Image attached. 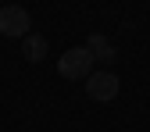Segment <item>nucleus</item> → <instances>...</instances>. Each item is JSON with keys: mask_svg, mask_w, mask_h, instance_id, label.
Returning a JSON list of instances; mask_svg holds the SVG:
<instances>
[{"mask_svg": "<svg viewBox=\"0 0 150 132\" xmlns=\"http://www.w3.org/2000/svg\"><path fill=\"white\" fill-rule=\"evenodd\" d=\"M93 64H97V61H93V54L86 47H71L64 57L57 61V71L64 75V79H89V75H93Z\"/></svg>", "mask_w": 150, "mask_h": 132, "instance_id": "obj_1", "label": "nucleus"}, {"mask_svg": "<svg viewBox=\"0 0 150 132\" xmlns=\"http://www.w3.org/2000/svg\"><path fill=\"white\" fill-rule=\"evenodd\" d=\"M47 36H40V32H29L25 40H22V57L25 61H32V64H40L43 57H47Z\"/></svg>", "mask_w": 150, "mask_h": 132, "instance_id": "obj_5", "label": "nucleus"}, {"mask_svg": "<svg viewBox=\"0 0 150 132\" xmlns=\"http://www.w3.org/2000/svg\"><path fill=\"white\" fill-rule=\"evenodd\" d=\"M29 11L18 7V4H7L0 7V36H11V40H25L29 36Z\"/></svg>", "mask_w": 150, "mask_h": 132, "instance_id": "obj_2", "label": "nucleus"}, {"mask_svg": "<svg viewBox=\"0 0 150 132\" xmlns=\"http://www.w3.org/2000/svg\"><path fill=\"white\" fill-rule=\"evenodd\" d=\"M118 75L115 71H93L89 79H86V93L93 100H100V104H107V100H115L118 97Z\"/></svg>", "mask_w": 150, "mask_h": 132, "instance_id": "obj_3", "label": "nucleus"}, {"mask_svg": "<svg viewBox=\"0 0 150 132\" xmlns=\"http://www.w3.org/2000/svg\"><path fill=\"white\" fill-rule=\"evenodd\" d=\"M86 50L93 54V61H100V64H115V61H118L115 43H111L107 36H100V32H93L89 40H86Z\"/></svg>", "mask_w": 150, "mask_h": 132, "instance_id": "obj_4", "label": "nucleus"}]
</instances>
